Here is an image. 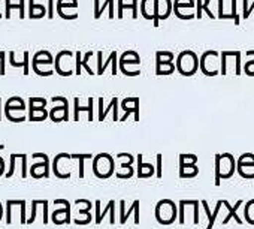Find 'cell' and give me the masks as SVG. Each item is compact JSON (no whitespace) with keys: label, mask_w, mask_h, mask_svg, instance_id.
Listing matches in <instances>:
<instances>
[{"label":"cell","mask_w":254,"mask_h":229,"mask_svg":"<svg viewBox=\"0 0 254 229\" xmlns=\"http://www.w3.org/2000/svg\"><path fill=\"white\" fill-rule=\"evenodd\" d=\"M93 172L97 178H109L115 172V160L109 153H99L93 157Z\"/></svg>","instance_id":"obj_3"},{"label":"cell","mask_w":254,"mask_h":229,"mask_svg":"<svg viewBox=\"0 0 254 229\" xmlns=\"http://www.w3.org/2000/svg\"><path fill=\"white\" fill-rule=\"evenodd\" d=\"M197 163V156L196 154H180V166H191Z\"/></svg>","instance_id":"obj_44"},{"label":"cell","mask_w":254,"mask_h":229,"mask_svg":"<svg viewBox=\"0 0 254 229\" xmlns=\"http://www.w3.org/2000/svg\"><path fill=\"white\" fill-rule=\"evenodd\" d=\"M121 109L124 112H133L135 122H139V97H126L121 100Z\"/></svg>","instance_id":"obj_20"},{"label":"cell","mask_w":254,"mask_h":229,"mask_svg":"<svg viewBox=\"0 0 254 229\" xmlns=\"http://www.w3.org/2000/svg\"><path fill=\"white\" fill-rule=\"evenodd\" d=\"M118 63L139 66V65H141V57H139V54H138L136 51L127 50V51H124V53L118 57Z\"/></svg>","instance_id":"obj_27"},{"label":"cell","mask_w":254,"mask_h":229,"mask_svg":"<svg viewBox=\"0 0 254 229\" xmlns=\"http://www.w3.org/2000/svg\"><path fill=\"white\" fill-rule=\"evenodd\" d=\"M75 205L78 207V216L73 219L75 225H88L91 222V202L88 199H76Z\"/></svg>","instance_id":"obj_13"},{"label":"cell","mask_w":254,"mask_h":229,"mask_svg":"<svg viewBox=\"0 0 254 229\" xmlns=\"http://www.w3.org/2000/svg\"><path fill=\"white\" fill-rule=\"evenodd\" d=\"M54 103L56 102H60L62 105L59 106H54L51 111H50V119L54 122V123H60V122H67L69 120V102L66 97H62V96H54L51 99Z\"/></svg>","instance_id":"obj_9"},{"label":"cell","mask_w":254,"mask_h":229,"mask_svg":"<svg viewBox=\"0 0 254 229\" xmlns=\"http://www.w3.org/2000/svg\"><path fill=\"white\" fill-rule=\"evenodd\" d=\"M174 59H175V56L171 51H157L156 53V63H172Z\"/></svg>","instance_id":"obj_43"},{"label":"cell","mask_w":254,"mask_h":229,"mask_svg":"<svg viewBox=\"0 0 254 229\" xmlns=\"http://www.w3.org/2000/svg\"><path fill=\"white\" fill-rule=\"evenodd\" d=\"M162 160H163V156L162 154H157V168H156V172H157V178H162Z\"/></svg>","instance_id":"obj_56"},{"label":"cell","mask_w":254,"mask_h":229,"mask_svg":"<svg viewBox=\"0 0 254 229\" xmlns=\"http://www.w3.org/2000/svg\"><path fill=\"white\" fill-rule=\"evenodd\" d=\"M0 102H2V99H0ZM0 120H2V111H0Z\"/></svg>","instance_id":"obj_62"},{"label":"cell","mask_w":254,"mask_h":229,"mask_svg":"<svg viewBox=\"0 0 254 229\" xmlns=\"http://www.w3.org/2000/svg\"><path fill=\"white\" fill-rule=\"evenodd\" d=\"M156 5L157 0H141V15L145 20H154L156 18Z\"/></svg>","instance_id":"obj_23"},{"label":"cell","mask_w":254,"mask_h":229,"mask_svg":"<svg viewBox=\"0 0 254 229\" xmlns=\"http://www.w3.org/2000/svg\"><path fill=\"white\" fill-rule=\"evenodd\" d=\"M220 68H221L220 53H217L214 50H208V51H205L200 56V59H199V69L203 72V75L215 76V75L220 74Z\"/></svg>","instance_id":"obj_5"},{"label":"cell","mask_w":254,"mask_h":229,"mask_svg":"<svg viewBox=\"0 0 254 229\" xmlns=\"http://www.w3.org/2000/svg\"><path fill=\"white\" fill-rule=\"evenodd\" d=\"M177 71L174 63H156V74L157 75H172Z\"/></svg>","instance_id":"obj_34"},{"label":"cell","mask_w":254,"mask_h":229,"mask_svg":"<svg viewBox=\"0 0 254 229\" xmlns=\"http://www.w3.org/2000/svg\"><path fill=\"white\" fill-rule=\"evenodd\" d=\"M202 5H203V0H196V20H200L202 18Z\"/></svg>","instance_id":"obj_55"},{"label":"cell","mask_w":254,"mask_h":229,"mask_svg":"<svg viewBox=\"0 0 254 229\" xmlns=\"http://www.w3.org/2000/svg\"><path fill=\"white\" fill-rule=\"evenodd\" d=\"M100 204H102L100 199H97V201L94 202V208H96V217H94V220H96V225L102 223L103 217H105L108 213L111 214V225H114V223H115V217H114V213H115V201L111 199V201L108 202L105 211H100Z\"/></svg>","instance_id":"obj_17"},{"label":"cell","mask_w":254,"mask_h":229,"mask_svg":"<svg viewBox=\"0 0 254 229\" xmlns=\"http://www.w3.org/2000/svg\"><path fill=\"white\" fill-rule=\"evenodd\" d=\"M223 202H224V205L227 207V216L224 217V220H223V225H227L230 219H235L238 225H242L244 222H242V219L239 217V214H238V210L241 208V205H242V202H244V201H242V199H238V201H236V204H235L233 207L229 204V201H227V199H224Z\"/></svg>","instance_id":"obj_19"},{"label":"cell","mask_w":254,"mask_h":229,"mask_svg":"<svg viewBox=\"0 0 254 229\" xmlns=\"http://www.w3.org/2000/svg\"><path fill=\"white\" fill-rule=\"evenodd\" d=\"M177 71L183 76H191L199 71V57L191 50H184L177 56Z\"/></svg>","instance_id":"obj_2"},{"label":"cell","mask_w":254,"mask_h":229,"mask_svg":"<svg viewBox=\"0 0 254 229\" xmlns=\"http://www.w3.org/2000/svg\"><path fill=\"white\" fill-rule=\"evenodd\" d=\"M247 56H250V57H253V60H248L245 65H244V72L248 75V76H254V51H247L245 53Z\"/></svg>","instance_id":"obj_45"},{"label":"cell","mask_w":254,"mask_h":229,"mask_svg":"<svg viewBox=\"0 0 254 229\" xmlns=\"http://www.w3.org/2000/svg\"><path fill=\"white\" fill-rule=\"evenodd\" d=\"M196 6L193 5H178L174 3V14L180 20H193L196 18Z\"/></svg>","instance_id":"obj_18"},{"label":"cell","mask_w":254,"mask_h":229,"mask_svg":"<svg viewBox=\"0 0 254 229\" xmlns=\"http://www.w3.org/2000/svg\"><path fill=\"white\" fill-rule=\"evenodd\" d=\"M223 9H224V0H218V15H217L218 20H221L223 17Z\"/></svg>","instance_id":"obj_58"},{"label":"cell","mask_w":254,"mask_h":229,"mask_svg":"<svg viewBox=\"0 0 254 229\" xmlns=\"http://www.w3.org/2000/svg\"><path fill=\"white\" fill-rule=\"evenodd\" d=\"M53 63H54L53 54L50 51H47V50H41L32 59V69L36 71V69H39L42 66H51Z\"/></svg>","instance_id":"obj_16"},{"label":"cell","mask_w":254,"mask_h":229,"mask_svg":"<svg viewBox=\"0 0 254 229\" xmlns=\"http://www.w3.org/2000/svg\"><path fill=\"white\" fill-rule=\"evenodd\" d=\"M236 171L242 178L251 180L254 178V154L253 153H244L236 162Z\"/></svg>","instance_id":"obj_11"},{"label":"cell","mask_w":254,"mask_h":229,"mask_svg":"<svg viewBox=\"0 0 254 229\" xmlns=\"http://www.w3.org/2000/svg\"><path fill=\"white\" fill-rule=\"evenodd\" d=\"M3 149H5V146H3V144H0V150H3Z\"/></svg>","instance_id":"obj_61"},{"label":"cell","mask_w":254,"mask_h":229,"mask_svg":"<svg viewBox=\"0 0 254 229\" xmlns=\"http://www.w3.org/2000/svg\"><path fill=\"white\" fill-rule=\"evenodd\" d=\"M232 2V8H230V15L229 20H235V24L239 26L241 23V17L238 15V0H230Z\"/></svg>","instance_id":"obj_46"},{"label":"cell","mask_w":254,"mask_h":229,"mask_svg":"<svg viewBox=\"0 0 254 229\" xmlns=\"http://www.w3.org/2000/svg\"><path fill=\"white\" fill-rule=\"evenodd\" d=\"M72 159L73 160H78L79 163V178H84L85 177V171H84V166H85V160L87 159H93V156L91 154H85V153H75V154H72Z\"/></svg>","instance_id":"obj_32"},{"label":"cell","mask_w":254,"mask_h":229,"mask_svg":"<svg viewBox=\"0 0 254 229\" xmlns=\"http://www.w3.org/2000/svg\"><path fill=\"white\" fill-rule=\"evenodd\" d=\"M236 171V160L230 153L215 154V186H220L221 180H229Z\"/></svg>","instance_id":"obj_1"},{"label":"cell","mask_w":254,"mask_h":229,"mask_svg":"<svg viewBox=\"0 0 254 229\" xmlns=\"http://www.w3.org/2000/svg\"><path fill=\"white\" fill-rule=\"evenodd\" d=\"M136 162H138V171H136V174H138L139 178H150V177H153L156 174V168L151 163H145L142 154H138L136 156Z\"/></svg>","instance_id":"obj_21"},{"label":"cell","mask_w":254,"mask_h":229,"mask_svg":"<svg viewBox=\"0 0 254 229\" xmlns=\"http://www.w3.org/2000/svg\"><path fill=\"white\" fill-rule=\"evenodd\" d=\"M3 217V208H2V204H0V220Z\"/></svg>","instance_id":"obj_60"},{"label":"cell","mask_w":254,"mask_h":229,"mask_svg":"<svg viewBox=\"0 0 254 229\" xmlns=\"http://www.w3.org/2000/svg\"><path fill=\"white\" fill-rule=\"evenodd\" d=\"M5 109H26V103L21 97L18 96H12L11 99H8V102L5 103Z\"/></svg>","instance_id":"obj_35"},{"label":"cell","mask_w":254,"mask_h":229,"mask_svg":"<svg viewBox=\"0 0 254 229\" xmlns=\"http://www.w3.org/2000/svg\"><path fill=\"white\" fill-rule=\"evenodd\" d=\"M78 8V0H57V12L64 9H76Z\"/></svg>","instance_id":"obj_39"},{"label":"cell","mask_w":254,"mask_h":229,"mask_svg":"<svg viewBox=\"0 0 254 229\" xmlns=\"http://www.w3.org/2000/svg\"><path fill=\"white\" fill-rule=\"evenodd\" d=\"M5 116L8 120H11L14 123H21L26 120L24 111H21V109H5Z\"/></svg>","instance_id":"obj_30"},{"label":"cell","mask_w":254,"mask_h":229,"mask_svg":"<svg viewBox=\"0 0 254 229\" xmlns=\"http://www.w3.org/2000/svg\"><path fill=\"white\" fill-rule=\"evenodd\" d=\"M50 117V112L45 108H29V120L30 122H42Z\"/></svg>","instance_id":"obj_28"},{"label":"cell","mask_w":254,"mask_h":229,"mask_svg":"<svg viewBox=\"0 0 254 229\" xmlns=\"http://www.w3.org/2000/svg\"><path fill=\"white\" fill-rule=\"evenodd\" d=\"M244 2V8H242V18L244 20H248V17L251 15V12H253V9H254V0L250 3L248 0H242Z\"/></svg>","instance_id":"obj_48"},{"label":"cell","mask_w":254,"mask_h":229,"mask_svg":"<svg viewBox=\"0 0 254 229\" xmlns=\"http://www.w3.org/2000/svg\"><path fill=\"white\" fill-rule=\"evenodd\" d=\"M114 2L115 0H105L103 5H100V0H94V20H99L103 14V11L109 6L114 8Z\"/></svg>","instance_id":"obj_31"},{"label":"cell","mask_w":254,"mask_h":229,"mask_svg":"<svg viewBox=\"0 0 254 229\" xmlns=\"http://www.w3.org/2000/svg\"><path fill=\"white\" fill-rule=\"evenodd\" d=\"M124 207H126V201L121 199V201H120V223H121V225L127 223V219H129V216L133 214V211H135L133 204H132V207H130L129 211H124Z\"/></svg>","instance_id":"obj_42"},{"label":"cell","mask_w":254,"mask_h":229,"mask_svg":"<svg viewBox=\"0 0 254 229\" xmlns=\"http://www.w3.org/2000/svg\"><path fill=\"white\" fill-rule=\"evenodd\" d=\"M3 172H5V160L0 157V177L3 175Z\"/></svg>","instance_id":"obj_59"},{"label":"cell","mask_w":254,"mask_h":229,"mask_svg":"<svg viewBox=\"0 0 254 229\" xmlns=\"http://www.w3.org/2000/svg\"><path fill=\"white\" fill-rule=\"evenodd\" d=\"M244 217H245L247 223L254 225V199H250V201L245 204V208H244Z\"/></svg>","instance_id":"obj_38"},{"label":"cell","mask_w":254,"mask_h":229,"mask_svg":"<svg viewBox=\"0 0 254 229\" xmlns=\"http://www.w3.org/2000/svg\"><path fill=\"white\" fill-rule=\"evenodd\" d=\"M172 12H174V3H172V0H157L154 26L157 27L160 20H168Z\"/></svg>","instance_id":"obj_15"},{"label":"cell","mask_w":254,"mask_h":229,"mask_svg":"<svg viewBox=\"0 0 254 229\" xmlns=\"http://www.w3.org/2000/svg\"><path fill=\"white\" fill-rule=\"evenodd\" d=\"M115 159L118 160L120 166H133L135 163V157L130 153H118Z\"/></svg>","instance_id":"obj_37"},{"label":"cell","mask_w":254,"mask_h":229,"mask_svg":"<svg viewBox=\"0 0 254 229\" xmlns=\"http://www.w3.org/2000/svg\"><path fill=\"white\" fill-rule=\"evenodd\" d=\"M17 157H18V154H15V153H12L11 154V163H9V171L6 172V178H11L12 175H14V172H15V162H17Z\"/></svg>","instance_id":"obj_50"},{"label":"cell","mask_w":254,"mask_h":229,"mask_svg":"<svg viewBox=\"0 0 254 229\" xmlns=\"http://www.w3.org/2000/svg\"><path fill=\"white\" fill-rule=\"evenodd\" d=\"M35 160H41L30 168V174L33 178H48L50 177V159L44 153H33Z\"/></svg>","instance_id":"obj_10"},{"label":"cell","mask_w":254,"mask_h":229,"mask_svg":"<svg viewBox=\"0 0 254 229\" xmlns=\"http://www.w3.org/2000/svg\"><path fill=\"white\" fill-rule=\"evenodd\" d=\"M81 60H82V54L81 51H76L75 53V74L76 75H81Z\"/></svg>","instance_id":"obj_51"},{"label":"cell","mask_w":254,"mask_h":229,"mask_svg":"<svg viewBox=\"0 0 254 229\" xmlns=\"http://www.w3.org/2000/svg\"><path fill=\"white\" fill-rule=\"evenodd\" d=\"M130 66L133 65H124V63H118V71H121V74H124L126 76H139L141 75V69H132Z\"/></svg>","instance_id":"obj_40"},{"label":"cell","mask_w":254,"mask_h":229,"mask_svg":"<svg viewBox=\"0 0 254 229\" xmlns=\"http://www.w3.org/2000/svg\"><path fill=\"white\" fill-rule=\"evenodd\" d=\"M139 205H141V202L138 199H135L133 201V207H135V211H133V214H135V225H139Z\"/></svg>","instance_id":"obj_54"},{"label":"cell","mask_w":254,"mask_h":229,"mask_svg":"<svg viewBox=\"0 0 254 229\" xmlns=\"http://www.w3.org/2000/svg\"><path fill=\"white\" fill-rule=\"evenodd\" d=\"M220 57H221V68H220L221 75H227L232 66L235 69V75H241V53L239 51H223L220 53Z\"/></svg>","instance_id":"obj_7"},{"label":"cell","mask_w":254,"mask_h":229,"mask_svg":"<svg viewBox=\"0 0 254 229\" xmlns=\"http://www.w3.org/2000/svg\"><path fill=\"white\" fill-rule=\"evenodd\" d=\"M154 216L160 225H172L178 219V208L174 201L162 199L156 205Z\"/></svg>","instance_id":"obj_4"},{"label":"cell","mask_w":254,"mask_h":229,"mask_svg":"<svg viewBox=\"0 0 254 229\" xmlns=\"http://www.w3.org/2000/svg\"><path fill=\"white\" fill-rule=\"evenodd\" d=\"M124 9H132L133 11V20L138 17V0H133L132 5H124L123 0H118V18H123Z\"/></svg>","instance_id":"obj_33"},{"label":"cell","mask_w":254,"mask_h":229,"mask_svg":"<svg viewBox=\"0 0 254 229\" xmlns=\"http://www.w3.org/2000/svg\"><path fill=\"white\" fill-rule=\"evenodd\" d=\"M29 59H30V54L29 51H24L23 53V59L21 60H15V53L11 51L9 53V62L14 68H23L24 69V75H29Z\"/></svg>","instance_id":"obj_26"},{"label":"cell","mask_w":254,"mask_h":229,"mask_svg":"<svg viewBox=\"0 0 254 229\" xmlns=\"http://www.w3.org/2000/svg\"><path fill=\"white\" fill-rule=\"evenodd\" d=\"M73 160L69 153H59L53 160V172L57 178H70L72 172L69 168V162Z\"/></svg>","instance_id":"obj_8"},{"label":"cell","mask_w":254,"mask_h":229,"mask_svg":"<svg viewBox=\"0 0 254 229\" xmlns=\"http://www.w3.org/2000/svg\"><path fill=\"white\" fill-rule=\"evenodd\" d=\"M54 204H62L63 208L56 210L51 214V220L56 225H67L70 223V202L67 199H54Z\"/></svg>","instance_id":"obj_12"},{"label":"cell","mask_w":254,"mask_h":229,"mask_svg":"<svg viewBox=\"0 0 254 229\" xmlns=\"http://www.w3.org/2000/svg\"><path fill=\"white\" fill-rule=\"evenodd\" d=\"M48 15V9L44 5H36L35 0H29V17L32 20H39Z\"/></svg>","instance_id":"obj_25"},{"label":"cell","mask_w":254,"mask_h":229,"mask_svg":"<svg viewBox=\"0 0 254 229\" xmlns=\"http://www.w3.org/2000/svg\"><path fill=\"white\" fill-rule=\"evenodd\" d=\"M54 17V0H48V18Z\"/></svg>","instance_id":"obj_57"},{"label":"cell","mask_w":254,"mask_h":229,"mask_svg":"<svg viewBox=\"0 0 254 229\" xmlns=\"http://www.w3.org/2000/svg\"><path fill=\"white\" fill-rule=\"evenodd\" d=\"M118 54H117V51H112L109 56H108V59H106V62L105 63H102V65H99L97 68V75H103V72H105V69L111 65L112 66V75H117L118 74Z\"/></svg>","instance_id":"obj_24"},{"label":"cell","mask_w":254,"mask_h":229,"mask_svg":"<svg viewBox=\"0 0 254 229\" xmlns=\"http://www.w3.org/2000/svg\"><path fill=\"white\" fill-rule=\"evenodd\" d=\"M93 56V51H88V53H85V56H82V60H81V66L90 74V75H94V71L88 66V60H90V57Z\"/></svg>","instance_id":"obj_49"},{"label":"cell","mask_w":254,"mask_h":229,"mask_svg":"<svg viewBox=\"0 0 254 229\" xmlns=\"http://www.w3.org/2000/svg\"><path fill=\"white\" fill-rule=\"evenodd\" d=\"M199 174V168L196 165L191 166H180V177L181 178H194Z\"/></svg>","instance_id":"obj_36"},{"label":"cell","mask_w":254,"mask_h":229,"mask_svg":"<svg viewBox=\"0 0 254 229\" xmlns=\"http://www.w3.org/2000/svg\"><path fill=\"white\" fill-rule=\"evenodd\" d=\"M135 174V169L133 166H120L117 171H115V175L121 180H127V178H132Z\"/></svg>","instance_id":"obj_41"},{"label":"cell","mask_w":254,"mask_h":229,"mask_svg":"<svg viewBox=\"0 0 254 229\" xmlns=\"http://www.w3.org/2000/svg\"><path fill=\"white\" fill-rule=\"evenodd\" d=\"M47 99L44 97H30L29 99V108H45Z\"/></svg>","instance_id":"obj_47"},{"label":"cell","mask_w":254,"mask_h":229,"mask_svg":"<svg viewBox=\"0 0 254 229\" xmlns=\"http://www.w3.org/2000/svg\"><path fill=\"white\" fill-rule=\"evenodd\" d=\"M73 53L63 50L56 56V72L62 76H70L73 74Z\"/></svg>","instance_id":"obj_6"},{"label":"cell","mask_w":254,"mask_h":229,"mask_svg":"<svg viewBox=\"0 0 254 229\" xmlns=\"http://www.w3.org/2000/svg\"><path fill=\"white\" fill-rule=\"evenodd\" d=\"M97 102H99L97 103V106H99V122H103L106 119L109 111H112V119H114V122H118L120 120V117H118V97H114L105 109H103V97H99Z\"/></svg>","instance_id":"obj_14"},{"label":"cell","mask_w":254,"mask_h":229,"mask_svg":"<svg viewBox=\"0 0 254 229\" xmlns=\"http://www.w3.org/2000/svg\"><path fill=\"white\" fill-rule=\"evenodd\" d=\"M211 2H212V0H205V2H203V5H202V9L205 11V14L211 18V20H215V15L211 12V8H209V5H211Z\"/></svg>","instance_id":"obj_53"},{"label":"cell","mask_w":254,"mask_h":229,"mask_svg":"<svg viewBox=\"0 0 254 229\" xmlns=\"http://www.w3.org/2000/svg\"><path fill=\"white\" fill-rule=\"evenodd\" d=\"M73 102H75V103H73V106H75V114H73L75 117H73V120H75V122L79 120V112H87V114H88V122H93V102H94V99L90 97L87 106H81V105H79V97H75Z\"/></svg>","instance_id":"obj_22"},{"label":"cell","mask_w":254,"mask_h":229,"mask_svg":"<svg viewBox=\"0 0 254 229\" xmlns=\"http://www.w3.org/2000/svg\"><path fill=\"white\" fill-rule=\"evenodd\" d=\"M5 60H6V53L5 51H0V75H5L6 74Z\"/></svg>","instance_id":"obj_52"},{"label":"cell","mask_w":254,"mask_h":229,"mask_svg":"<svg viewBox=\"0 0 254 229\" xmlns=\"http://www.w3.org/2000/svg\"><path fill=\"white\" fill-rule=\"evenodd\" d=\"M5 3H6V8H5V17H6V20L11 18V11L12 9H18L20 11V18L21 20L24 18V0H20L18 5H12L11 0H5Z\"/></svg>","instance_id":"obj_29"}]
</instances>
